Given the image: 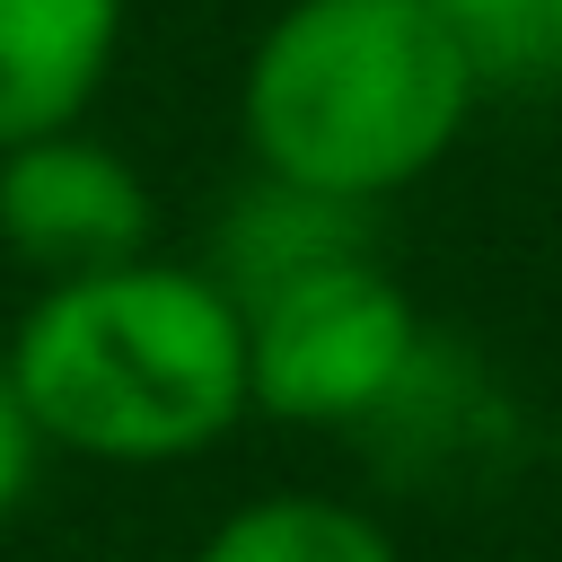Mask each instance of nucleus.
I'll use <instances>...</instances> for the list:
<instances>
[{
  "mask_svg": "<svg viewBox=\"0 0 562 562\" xmlns=\"http://www.w3.org/2000/svg\"><path fill=\"white\" fill-rule=\"evenodd\" d=\"M9 378L44 448L97 465H167L237 430L246 316L211 272L132 255L114 272L44 281L9 334Z\"/></svg>",
  "mask_w": 562,
  "mask_h": 562,
  "instance_id": "nucleus-1",
  "label": "nucleus"
},
{
  "mask_svg": "<svg viewBox=\"0 0 562 562\" xmlns=\"http://www.w3.org/2000/svg\"><path fill=\"white\" fill-rule=\"evenodd\" d=\"M474 114V70L422 0H290L237 88L246 149L272 184L386 202L430 176Z\"/></svg>",
  "mask_w": 562,
  "mask_h": 562,
  "instance_id": "nucleus-2",
  "label": "nucleus"
},
{
  "mask_svg": "<svg viewBox=\"0 0 562 562\" xmlns=\"http://www.w3.org/2000/svg\"><path fill=\"white\" fill-rule=\"evenodd\" d=\"M237 316H246V404H263L272 422L307 430L369 422L422 369V316L378 255L316 263L246 299Z\"/></svg>",
  "mask_w": 562,
  "mask_h": 562,
  "instance_id": "nucleus-3",
  "label": "nucleus"
},
{
  "mask_svg": "<svg viewBox=\"0 0 562 562\" xmlns=\"http://www.w3.org/2000/svg\"><path fill=\"white\" fill-rule=\"evenodd\" d=\"M0 246L44 281L114 272L149 255V184L88 132L18 140L0 149Z\"/></svg>",
  "mask_w": 562,
  "mask_h": 562,
  "instance_id": "nucleus-4",
  "label": "nucleus"
},
{
  "mask_svg": "<svg viewBox=\"0 0 562 562\" xmlns=\"http://www.w3.org/2000/svg\"><path fill=\"white\" fill-rule=\"evenodd\" d=\"M123 44V0H0V149L79 132Z\"/></svg>",
  "mask_w": 562,
  "mask_h": 562,
  "instance_id": "nucleus-5",
  "label": "nucleus"
},
{
  "mask_svg": "<svg viewBox=\"0 0 562 562\" xmlns=\"http://www.w3.org/2000/svg\"><path fill=\"white\" fill-rule=\"evenodd\" d=\"M342 255H369L360 202H325V193H299V184H272V176H263V184L228 211V228H220V246H211V281L246 307V299L299 281V272H316V263H342Z\"/></svg>",
  "mask_w": 562,
  "mask_h": 562,
  "instance_id": "nucleus-6",
  "label": "nucleus"
},
{
  "mask_svg": "<svg viewBox=\"0 0 562 562\" xmlns=\"http://www.w3.org/2000/svg\"><path fill=\"white\" fill-rule=\"evenodd\" d=\"M193 562H404L395 536L351 509V501H316V492H272L228 509Z\"/></svg>",
  "mask_w": 562,
  "mask_h": 562,
  "instance_id": "nucleus-7",
  "label": "nucleus"
},
{
  "mask_svg": "<svg viewBox=\"0 0 562 562\" xmlns=\"http://www.w3.org/2000/svg\"><path fill=\"white\" fill-rule=\"evenodd\" d=\"M422 9L465 53L474 88H509V79H553L562 70V0H422Z\"/></svg>",
  "mask_w": 562,
  "mask_h": 562,
  "instance_id": "nucleus-8",
  "label": "nucleus"
},
{
  "mask_svg": "<svg viewBox=\"0 0 562 562\" xmlns=\"http://www.w3.org/2000/svg\"><path fill=\"white\" fill-rule=\"evenodd\" d=\"M35 457H44V430H35V413H26L18 378H9V351H0V509H18V501H26Z\"/></svg>",
  "mask_w": 562,
  "mask_h": 562,
  "instance_id": "nucleus-9",
  "label": "nucleus"
}]
</instances>
